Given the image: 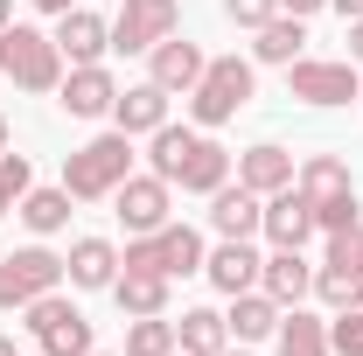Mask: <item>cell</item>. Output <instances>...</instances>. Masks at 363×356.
Here are the masks:
<instances>
[{
  "label": "cell",
  "instance_id": "6da1fadb",
  "mask_svg": "<svg viewBox=\"0 0 363 356\" xmlns=\"http://www.w3.org/2000/svg\"><path fill=\"white\" fill-rule=\"evenodd\" d=\"M154 140V175L168 182V189H189V196H217L230 182V154L217 147V140L203 133V126H161V133H147Z\"/></svg>",
  "mask_w": 363,
  "mask_h": 356
},
{
  "label": "cell",
  "instance_id": "7a4b0ae2",
  "mask_svg": "<svg viewBox=\"0 0 363 356\" xmlns=\"http://www.w3.org/2000/svg\"><path fill=\"white\" fill-rule=\"evenodd\" d=\"M133 175V133H98V140H84L70 161H63V189H70V203H105L119 182Z\"/></svg>",
  "mask_w": 363,
  "mask_h": 356
},
{
  "label": "cell",
  "instance_id": "3957f363",
  "mask_svg": "<svg viewBox=\"0 0 363 356\" xmlns=\"http://www.w3.org/2000/svg\"><path fill=\"white\" fill-rule=\"evenodd\" d=\"M0 77L21 84V91H56L63 84V49H56V35L28 28V21H7L0 28Z\"/></svg>",
  "mask_w": 363,
  "mask_h": 356
},
{
  "label": "cell",
  "instance_id": "277c9868",
  "mask_svg": "<svg viewBox=\"0 0 363 356\" xmlns=\"http://www.w3.org/2000/svg\"><path fill=\"white\" fill-rule=\"evenodd\" d=\"M245 105H252V63L245 56H210L203 77H196V91H189V119L210 133V126L238 119Z\"/></svg>",
  "mask_w": 363,
  "mask_h": 356
},
{
  "label": "cell",
  "instance_id": "5b68a950",
  "mask_svg": "<svg viewBox=\"0 0 363 356\" xmlns=\"http://www.w3.org/2000/svg\"><path fill=\"white\" fill-rule=\"evenodd\" d=\"M203 238L189 230V223H161V230H147V238H126V252H119V266L126 272H168V279H189V272H203Z\"/></svg>",
  "mask_w": 363,
  "mask_h": 356
},
{
  "label": "cell",
  "instance_id": "8992f818",
  "mask_svg": "<svg viewBox=\"0 0 363 356\" xmlns=\"http://www.w3.org/2000/svg\"><path fill=\"white\" fill-rule=\"evenodd\" d=\"M63 287V259L49 252V245H21V252H7L0 259V314L28 308V301H43V294H56Z\"/></svg>",
  "mask_w": 363,
  "mask_h": 356
},
{
  "label": "cell",
  "instance_id": "52a82bcc",
  "mask_svg": "<svg viewBox=\"0 0 363 356\" xmlns=\"http://www.w3.org/2000/svg\"><path fill=\"white\" fill-rule=\"evenodd\" d=\"M21 314H28L21 328L35 335V350H43V356H91V321L63 301V287L43 294V301H28Z\"/></svg>",
  "mask_w": 363,
  "mask_h": 356
},
{
  "label": "cell",
  "instance_id": "ba28073f",
  "mask_svg": "<svg viewBox=\"0 0 363 356\" xmlns=\"http://www.w3.org/2000/svg\"><path fill=\"white\" fill-rule=\"evenodd\" d=\"M182 28V0H119L112 14V49L119 56H147L154 43H168Z\"/></svg>",
  "mask_w": 363,
  "mask_h": 356
},
{
  "label": "cell",
  "instance_id": "9c48e42d",
  "mask_svg": "<svg viewBox=\"0 0 363 356\" xmlns=\"http://www.w3.org/2000/svg\"><path fill=\"white\" fill-rule=\"evenodd\" d=\"M286 91L294 98H308V105H350L363 91L357 63L342 56V63H328V56H301V63H286Z\"/></svg>",
  "mask_w": 363,
  "mask_h": 356
},
{
  "label": "cell",
  "instance_id": "30bf717a",
  "mask_svg": "<svg viewBox=\"0 0 363 356\" xmlns=\"http://www.w3.org/2000/svg\"><path fill=\"white\" fill-rule=\"evenodd\" d=\"M168 182L161 175H126L119 189H112V210H119V223H126V238H147V230H161L168 223Z\"/></svg>",
  "mask_w": 363,
  "mask_h": 356
},
{
  "label": "cell",
  "instance_id": "8fae6325",
  "mask_svg": "<svg viewBox=\"0 0 363 356\" xmlns=\"http://www.w3.org/2000/svg\"><path fill=\"white\" fill-rule=\"evenodd\" d=\"M112 98H119V77H112L105 63H77V70H63V84H56V105H63L70 119H105Z\"/></svg>",
  "mask_w": 363,
  "mask_h": 356
},
{
  "label": "cell",
  "instance_id": "7c38bea8",
  "mask_svg": "<svg viewBox=\"0 0 363 356\" xmlns=\"http://www.w3.org/2000/svg\"><path fill=\"white\" fill-rule=\"evenodd\" d=\"M259 238H272V252H301V245L315 238V203H308L301 189L266 196V223H259Z\"/></svg>",
  "mask_w": 363,
  "mask_h": 356
},
{
  "label": "cell",
  "instance_id": "4fadbf2b",
  "mask_svg": "<svg viewBox=\"0 0 363 356\" xmlns=\"http://www.w3.org/2000/svg\"><path fill=\"white\" fill-rule=\"evenodd\" d=\"M56 49H63L70 70H77V63H105V49H112V21L91 14V7H70V14H56Z\"/></svg>",
  "mask_w": 363,
  "mask_h": 356
},
{
  "label": "cell",
  "instance_id": "5bb4252c",
  "mask_svg": "<svg viewBox=\"0 0 363 356\" xmlns=\"http://www.w3.org/2000/svg\"><path fill=\"white\" fill-rule=\"evenodd\" d=\"M203 63H210V56L189 43V35H168V43H154V49H147V77L168 91V98H175V91L189 98V91H196V77H203Z\"/></svg>",
  "mask_w": 363,
  "mask_h": 356
},
{
  "label": "cell",
  "instance_id": "9a60e30c",
  "mask_svg": "<svg viewBox=\"0 0 363 356\" xmlns=\"http://www.w3.org/2000/svg\"><path fill=\"white\" fill-rule=\"evenodd\" d=\"M63 279L84 287V294H112V279H119V245H112V238H77L70 259H63Z\"/></svg>",
  "mask_w": 363,
  "mask_h": 356
},
{
  "label": "cell",
  "instance_id": "2e32d148",
  "mask_svg": "<svg viewBox=\"0 0 363 356\" xmlns=\"http://www.w3.org/2000/svg\"><path fill=\"white\" fill-rule=\"evenodd\" d=\"M203 272H210V287H217V294H252V287H259V272H266V259L252 252V238H224V245L203 259Z\"/></svg>",
  "mask_w": 363,
  "mask_h": 356
},
{
  "label": "cell",
  "instance_id": "e0dca14e",
  "mask_svg": "<svg viewBox=\"0 0 363 356\" xmlns=\"http://www.w3.org/2000/svg\"><path fill=\"white\" fill-rule=\"evenodd\" d=\"M112 126H119V133H161V126H168V91L154 84V77H147V84H126L119 91V98H112Z\"/></svg>",
  "mask_w": 363,
  "mask_h": 356
},
{
  "label": "cell",
  "instance_id": "ac0fdd59",
  "mask_svg": "<svg viewBox=\"0 0 363 356\" xmlns=\"http://www.w3.org/2000/svg\"><path fill=\"white\" fill-rule=\"evenodd\" d=\"M210 223H217V238H259V223H266V196H252L245 182H224V189L210 196Z\"/></svg>",
  "mask_w": 363,
  "mask_h": 356
},
{
  "label": "cell",
  "instance_id": "d6986e66",
  "mask_svg": "<svg viewBox=\"0 0 363 356\" xmlns=\"http://www.w3.org/2000/svg\"><path fill=\"white\" fill-rule=\"evenodd\" d=\"M238 182H245L252 196H279V189H294V154L272 147V140H259V147L238 154Z\"/></svg>",
  "mask_w": 363,
  "mask_h": 356
},
{
  "label": "cell",
  "instance_id": "ffe728a7",
  "mask_svg": "<svg viewBox=\"0 0 363 356\" xmlns=\"http://www.w3.org/2000/svg\"><path fill=\"white\" fill-rule=\"evenodd\" d=\"M259 287H266L279 308H301V301L315 294V266H308L301 252H272V259H266V272H259Z\"/></svg>",
  "mask_w": 363,
  "mask_h": 356
},
{
  "label": "cell",
  "instance_id": "44dd1931",
  "mask_svg": "<svg viewBox=\"0 0 363 356\" xmlns=\"http://www.w3.org/2000/svg\"><path fill=\"white\" fill-rule=\"evenodd\" d=\"M168 272H126L119 266V279H112V301H119V314L133 321V314H168Z\"/></svg>",
  "mask_w": 363,
  "mask_h": 356
},
{
  "label": "cell",
  "instance_id": "7402d4cb",
  "mask_svg": "<svg viewBox=\"0 0 363 356\" xmlns=\"http://www.w3.org/2000/svg\"><path fill=\"white\" fill-rule=\"evenodd\" d=\"M230 343H266L272 328H279V301H272L266 287H252V294H230Z\"/></svg>",
  "mask_w": 363,
  "mask_h": 356
},
{
  "label": "cell",
  "instance_id": "603a6c76",
  "mask_svg": "<svg viewBox=\"0 0 363 356\" xmlns=\"http://www.w3.org/2000/svg\"><path fill=\"white\" fill-rule=\"evenodd\" d=\"M272 343H279V356H335V350H328V321L308 314V308H279Z\"/></svg>",
  "mask_w": 363,
  "mask_h": 356
},
{
  "label": "cell",
  "instance_id": "cb8c5ba5",
  "mask_svg": "<svg viewBox=\"0 0 363 356\" xmlns=\"http://www.w3.org/2000/svg\"><path fill=\"white\" fill-rule=\"evenodd\" d=\"M175 350H182V356H224V350H230V321H224L217 308H189V314L175 321Z\"/></svg>",
  "mask_w": 363,
  "mask_h": 356
},
{
  "label": "cell",
  "instance_id": "d4e9b609",
  "mask_svg": "<svg viewBox=\"0 0 363 356\" xmlns=\"http://www.w3.org/2000/svg\"><path fill=\"white\" fill-rule=\"evenodd\" d=\"M259 43H252V56L259 63H301V49H308V21L301 14H272L266 28H252Z\"/></svg>",
  "mask_w": 363,
  "mask_h": 356
},
{
  "label": "cell",
  "instance_id": "484cf974",
  "mask_svg": "<svg viewBox=\"0 0 363 356\" xmlns=\"http://www.w3.org/2000/svg\"><path fill=\"white\" fill-rule=\"evenodd\" d=\"M294 189H301L308 203H335V196H357V182H350V168H342L335 154H315V161H301V168H294Z\"/></svg>",
  "mask_w": 363,
  "mask_h": 356
},
{
  "label": "cell",
  "instance_id": "4316f807",
  "mask_svg": "<svg viewBox=\"0 0 363 356\" xmlns=\"http://www.w3.org/2000/svg\"><path fill=\"white\" fill-rule=\"evenodd\" d=\"M21 223H28L35 238H56V230L70 223V189H28V196H21Z\"/></svg>",
  "mask_w": 363,
  "mask_h": 356
},
{
  "label": "cell",
  "instance_id": "83f0119b",
  "mask_svg": "<svg viewBox=\"0 0 363 356\" xmlns=\"http://www.w3.org/2000/svg\"><path fill=\"white\" fill-rule=\"evenodd\" d=\"M126 356H175V321H168V314H133Z\"/></svg>",
  "mask_w": 363,
  "mask_h": 356
},
{
  "label": "cell",
  "instance_id": "f1b7e54d",
  "mask_svg": "<svg viewBox=\"0 0 363 356\" xmlns=\"http://www.w3.org/2000/svg\"><path fill=\"white\" fill-rule=\"evenodd\" d=\"M315 301L321 308H363V272H342V266H315Z\"/></svg>",
  "mask_w": 363,
  "mask_h": 356
},
{
  "label": "cell",
  "instance_id": "f546056e",
  "mask_svg": "<svg viewBox=\"0 0 363 356\" xmlns=\"http://www.w3.org/2000/svg\"><path fill=\"white\" fill-rule=\"evenodd\" d=\"M35 189V175H28V154H0V217L7 210H21V196Z\"/></svg>",
  "mask_w": 363,
  "mask_h": 356
},
{
  "label": "cell",
  "instance_id": "4dcf8cb0",
  "mask_svg": "<svg viewBox=\"0 0 363 356\" xmlns=\"http://www.w3.org/2000/svg\"><path fill=\"white\" fill-rule=\"evenodd\" d=\"M328 350L335 356H363V308H342L328 321Z\"/></svg>",
  "mask_w": 363,
  "mask_h": 356
},
{
  "label": "cell",
  "instance_id": "1f68e13d",
  "mask_svg": "<svg viewBox=\"0 0 363 356\" xmlns=\"http://www.w3.org/2000/svg\"><path fill=\"white\" fill-rule=\"evenodd\" d=\"M350 223H363V203L357 196H335V203H315V230H350Z\"/></svg>",
  "mask_w": 363,
  "mask_h": 356
},
{
  "label": "cell",
  "instance_id": "d6a6232c",
  "mask_svg": "<svg viewBox=\"0 0 363 356\" xmlns=\"http://www.w3.org/2000/svg\"><path fill=\"white\" fill-rule=\"evenodd\" d=\"M328 266L363 272V223H350V230H335V238H328Z\"/></svg>",
  "mask_w": 363,
  "mask_h": 356
},
{
  "label": "cell",
  "instance_id": "836d02e7",
  "mask_svg": "<svg viewBox=\"0 0 363 356\" xmlns=\"http://www.w3.org/2000/svg\"><path fill=\"white\" fill-rule=\"evenodd\" d=\"M224 14L238 21V28H266L272 14H279V0H224Z\"/></svg>",
  "mask_w": 363,
  "mask_h": 356
},
{
  "label": "cell",
  "instance_id": "e575fe53",
  "mask_svg": "<svg viewBox=\"0 0 363 356\" xmlns=\"http://www.w3.org/2000/svg\"><path fill=\"white\" fill-rule=\"evenodd\" d=\"M315 7H328V0H279V14H301V21H308Z\"/></svg>",
  "mask_w": 363,
  "mask_h": 356
},
{
  "label": "cell",
  "instance_id": "d590c367",
  "mask_svg": "<svg viewBox=\"0 0 363 356\" xmlns=\"http://www.w3.org/2000/svg\"><path fill=\"white\" fill-rule=\"evenodd\" d=\"M350 63L363 70V21H350Z\"/></svg>",
  "mask_w": 363,
  "mask_h": 356
},
{
  "label": "cell",
  "instance_id": "8d00e7d4",
  "mask_svg": "<svg viewBox=\"0 0 363 356\" xmlns=\"http://www.w3.org/2000/svg\"><path fill=\"white\" fill-rule=\"evenodd\" d=\"M328 7H335L342 21H363V0H328Z\"/></svg>",
  "mask_w": 363,
  "mask_h": 356
},
{
  "label": "cell",
  "instance_id": "74e56055",
  "mask_svg": "<svg viewBox=\"0 0 363 356\" xmlns=\"http://www.w3.org/2000/svg\"><path fill=\"white\" fill-rule=\"evenodd\" d=\"M35 7H43V14H70L77 0H35Z\"/></svg>",
  "mask_w": 363,
  "mask_h": 356
},
{
  "label": "cell",
  "instance_id": "f35d334b",
  "mask_svg": "<svg viewBox=\"0 0 363 356\" xmlns=\"http://www.w3.org/2000/svg\"><path fill=\"white\" fill-rule=\"evenodd\" d=\"M7 21H14V0H0V28H7Z\"/></svg>",
  "mask_w": 363,
  "mask_h": 356
},
{
  "label": "cell",
  "instance_id": "ab89813d",
  "mask_svg": "<svg viewBox=\"0 0 363 356\" xmlns=\"http://www.w3.org/2000/svg\"><path fill=\"white\" fill-rule=\"evenodd\" d=\"M0 356H21V350H14V335H0Z\"/></svg>",
  "mask_w": 363,
  "mask_h": 356
},
{
  "label": "cell",
  "instance_id": "60d3db41",
  "mask_svg": "<svg viewBox=\"0 0 363 356\" xmlns=\"http://www.w3.org/2000/svg\"><path fill=\"white\" fill-rule=\"evenodd\" d=\"M0 154H7V119H0Z\"/></svg>",
  "mask_w": 363,
  "mask_h": 356
},
{
  "label": "cell",
  "instance_id": "b9f144b4",
  "mask_svg": "<svg viewBox=\"0 0 363 356\" xmlns=\"http://www.w3.org/2000/svg\"><path fill=\"white\" fill-rule=\"evenodd\" d=\"M224 356H252V350H224Z\"/></svg>",
  "mask_w": 363,
  "mask_h": 356
},
{
  "label": "cell",
  "instance_id": "7bdbcfd3",
  "mask_svg": "<svg viewBox=\"0 0 363 356\" xmlns=\"http://www.w3.org/2000/svg\"><path fill=\"white\" fill-rule=\"evenodd\" d=\"M91 356H98V350H91ZM119 356H126V350H119Z\"/></svg>",
  "mask_w": 363,
  "mask_h": 356
},
{
  "label": "cell",
  "instance_id": "ee69618b",
  "mask_svg": "<svg viewBox=\"0 0 363 356\" xmlns=\"http://www.w3.org/2000/svg\"><path fill=\"white\" fill-rule=\"evenodd\" d=\"M357 98H363V91H357Z\"/></svg>",
  "mask_w": 363,
  "mask_h": 356
},
{
  "label": "cell",
  "instance_id": "f6af8a7d",
  "mask_svg": "<svg viewBox=\"0 0 363 356\" xmlns=\"http://www.w3.org/2000/svg\"><path fill=\"white\" fill-rule=\"evenodd\" d=\"M35 356H43V350H35Z\"/></svg>",
  "mask_w": 363,
  "mask_h": 356
},
{
  "label": "cell",
  "instance_id": "bcb514c9",
  "mask_svg": "<svg viewBox=\"0 0 363 356\" xmlns=\"http://www.w3.org/2000/svg\"><path fill=\"white\" fill-rule=\"evenodd\" d=\"M175 356H182V350H175Z\"/></svg>",
  "mask_w": 363,
  "mask_h": 356
}]
</instances>
